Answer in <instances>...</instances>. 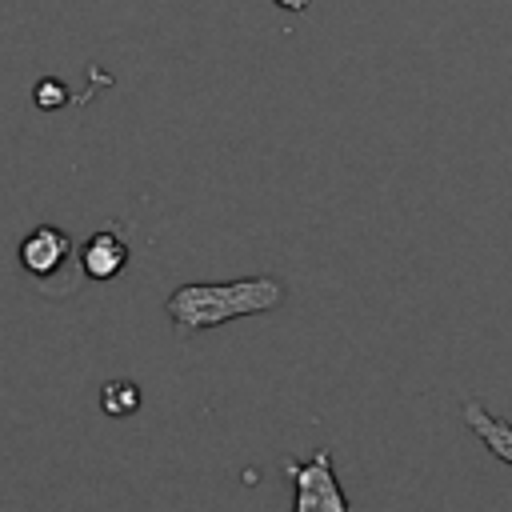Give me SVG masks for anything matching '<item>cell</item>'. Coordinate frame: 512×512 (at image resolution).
<instances>
[{
  "mask_svg": "<svg viewBox=\"0 0 512 512\" xmlns=\"http://www.w3.org/2000/svg\"><path fill=\"white\" fill-rule=\"evenodd\" d=\"M288 300V284L272 272L240 276V280H212V284H180L164 312L176 328V336H196L204 328H220L240 316H264Z\"/></svg>",
  "mask_w": 512,
  "mask_h": 512,
  "instance_id": "obj_1",
  "label": "cell"
},
{
  "mask_svg": "<svg viewBox=\"0 0 512 512\" xmlns=\"http://www.w3.org/2000/svg\"><path fill=\"white\" fill-rule=\"evenodd\" d=\"M284 476L296 488L292 512H352L328 448H316L308 460H292L288 456L284 460Z\"/></svg>",
  "mask_w": 512,
  "mask_h": 512,
  "instance_id": "obj_2",
  "label": "cell"
},
{
  "mask_svg": "<svg viewBox=\"0 0 512 512\" xmlns=\"http://www.w3.org/2000/svg\"><path fill=\"white\" fill-rule=\"evenodd\" d=\"M16 256H20V268H24L32 280H44V276L60 272V268L72 260V236H68L64 228H56V224H36V228L20 240Z\"/></svg>",
  "mask_w": 512,
  "mask_h": 512,
  "instance_id": "obj_3",
  "label": "cell"
},
{
  "mask_svg": "<svg viewBox=\"0 0 512 512\" xmlns=\"http://www.w3.org/2000/svg\"><path fill=\"white\" fill-rule=\"evenodd\" d=\"M128 256H132V248H128V240H124V232H120V228H100V232H92L88 244L80 248V272H84L88 280H116V276L124 272Z\"/></svg>",
  "mask_w": 512,
  "mask_h": 512,
  "instance_id": "obj_4",
  "label": "cell"
},
{
  "mask_svg": "<svg viewBox=\"0 0 512 512\" xmlns=\"http://www.w3.org/2000/svg\"><path fill=\"white\" fill-rule=\"evenodd\" d=\"M464 424H468V432H472L500 464L512 468V424H508L504 416L488 412L480 400H464Z\"/></svg>",
  "mask_w": 512,
  "mask_h": 512,
  "instance_id": "obj_5",
  "label": "cell"
},
{
  "mask_svg": "<svg viewBox=\"0 0 512 512\" xmlns=\"http://www.w3.org/2000/svg\"><path fill=\"white\" fill-rule=\"evenodd\" d=\"M140 408V388L132 380H108L100 388V412L104 416H132Z\"/></svg>",
  "mask_w": 512,
  "mask_h": 512,
  "instance_id": "obj_6",
  "label": "cell"
},
{
  "mask_svg": "<svg viewBox=\"0 0 512 512\" xmlns=\"http://www.w3.org/2000/svg\"><path fill=\"white\" fill-rule=\"evenodd\" d=\"M32 100H36V108H64L68 104V88L56 80V76H44V80H36V88H32Z\"/></svg>",
  "mask_w": 512,
  "mask_h": 512,
  "instance_id": "obj_7",
  "label": "cell"
},
{
  "mask_svg": "<svg viewBox=\"0 0 512 512\" xmlns=\"http://www.w3.org/2000/svg\"><path fill=\"white\" fill-rule=\"evenodd\" d=\"M276 8H284V12H304L308 8V0H272Z\"/></svg>",
  "mask_w": 512,
  "mask_h": 512,
  "instance_id": "obj_8",
  "label": "cell"
}]
</instances>
